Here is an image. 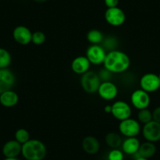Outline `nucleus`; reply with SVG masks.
I'll return each instance as SVG.
<instances>
[{
	"label": "nucleus",
	"mask_w": 160,
	"mask_h": 160,
	"mask_svg": "<svg viewBox=\"0 0 160 160\" xmlns=\"http://www.w3.org/2000/svg\"><path fill=\"white\" fill-rule=\"evenodd\" d=\"M104 68L112 74L123 73L130 66V58L124 52L118 50L108 51L104 61Z\"/></svg>",
	"instance_id": "1"
},
{
	"label": "nucleus",
	"mask_w": 160,
	"mask_h": 160,
	"mask_svg": "<svg viewBox=\"0 0 160 160\" xmlns=\"http://www.w3.org/2000/svg\"><path fill=\"white\" fill-rule=\"evenodd\" d=\"M47 152L45 144L39 140L30 139L22 144L21 155L27 160H43Z\"/></svg>",
	"instance_id": "2"
},
{
	"label": "nucleus",
	"mask_w": 160,
	"mask_h": 160,
	"mask_svg": "<svg viewBox=\"0 0 160 160\" xmlns=\"http://www.w3.org/2000/svg\"><path fill=\"white\" fill-rule=\"evenodd\" d=\"M101 83V79L98 76V74H97L96 72L88 71L81 75V80H80L81 87L82 90L89 94L97 93Z\"/></svg>",
	"instance_id": "3"
},
{
	"label": "nucleus",
	"mask_w": 160,
	"mask_h": 160,
	"mask_svg": "<svg viewBox=\"0 0 160 160\" xmlns=\"http://www.w3.org/2000/svg\"><path fill=\"white\" fill-rule=\"evenodd\" d=\"M118 130L125 138H134L141 131V123L137 119L130 117L120 121L118 124Z\"/></svg>",
	"instance_id": "4"
},
{
	"label": "nucleus",
	"mask_w": 160,
	"mask_h": 160,
	"mask_svg": "<svg viewBox=\"0 0 160 160\" xmlns=\"http://www.w3.org/2000/svg\"><path fill=\"white\" fill-rule=\"evenodd\" d=\"M104 19L109 25L112 27H119L125 23L127 17L123 10L119 7L108 8L104 13Z\"/></svg>",
	"instance_id": "5"
},
{
	"label": "nucleus",
	"mask_w": 160,
	"mask_h": 160,
	"mask_svg": "<svg viewBox=\"0 0 160 160\" xmlns=\"http://www.w3.org/2000/svg\"><path fill=\"white\" fill-rule=\"evenodd\" d=\"M111 114L115 119L118 121H122L131 117V106L124 101H116L112 104Z\"/></svg>",
	"instance_id": "6"
},
{
	"label": "nucleus",
	"mask_w": 160,
	"mask_h": 160,
	"mask_svg": "<svg viewBox=\"0 0 160 160\" xmlns=\"http://www.w3.org/2000/svg\"><path fill=\"white\" fill-rule=\"evenodd\" d=\"M106 55L107 52L102 45H90L86 51V57L93 65L104 64Z\"/></svg>",
	"instance_id": "7"
},
{
	"label": "nucleus",
	"mask_w": 160,
	"mask_h": 160,
	"mask_svg": "<svg viewBox=\"0 0 160 160\" xmlns=\"http://www.w3.org/2000/svg\"><path fill=\"white\" fill-rule=\"evenodd\" d=\"M140 87L147 93H153L160 88L158 75L155 73H146L140 79Z\"/></svg>",
	"instance_id": "8"
},
{
	"label": "nucleus",
	"mask_w": 160,
	"mask_h": 160,
	"mask_svg": "<svg viewBox=\"0 0 160 160\" xmlns=\"http://www.w3.org/2000/svg\"><path fill=\"white\" fill-rule=\"evenodd\" d=\"M130 101L132 105L139 111L148 108L151 103V98L148 93L141 89H138L131 93Z\"/></svg>",
	"instance_id": "9"
},
{
	"label": "nucleus",
	"mask_w": 160,
	"mask_h": 160,
	"mask_svg": "<svg viewBox=\"0 0 160 160\" xmlns=\"http://www.w3.org/2000/svg\"><path fill=\"white\" fill-rule=\"evenodd\" d=\"M142 134L146 141L155 143L160 141V123L154 120L144 124L142 128Z\"/></svg>",
	"instance_id": "10"
},
{
	"label": "nucleus",
	"mask_w": 160,
	"mask_h": 160,
	"mask_svg": "<svg viewBox=\"0 0 160 160\" xmlns=\"http://www.w3.org/2000/svg\"><path fill=\"white\" fill-rule=\"evenodd\" d=\"M97 93L104 101H112L118 96V90L117 86L112 81L101 82Z\"/></svg>",
	"instance_id": "11"
},
{
	"label": "nucleus",
	"mask_w": 160,
	"mask_h": 160,
	"mask_svg": "<svg viewBox=\"0 0 160 160\" xmlns=\"http://www.w3.org/2000/svg\"><path fill=\"white\" fill-rule=\"evenodd\" d=\"M16 82L14 73L9 68H0V94L12 90Z\"/></svg>",
	"instance_id": "12"
},
{
	"label": "nucleus",
	"mask_w": 160,
	"mask_h": 160,
	"mask_svg": "<svg viewBox=\"0 0 160 160\" xmlns=\"http://www.w3.org/2000/svg\"><path fill=\"white\" fill-rule=\"evenodd\" d=\"M32 31L26 26L18 25L13 31V39L17 43L20 45H28L32 42Z\"/></svg>",
	"instance_id": "13"
},
{
	"label": "nucleus",
	"mask_w": 160,
	"mask_h": 160,
	"mask_svg": "<svg viewBox=\"0 0 160 160\" xmlns=\"http://www.w3.org/2000/svg\"><path fill=\"white\" fill-rule=\"evenodd\" d=\"M91 64L86 56H78L74 58L71 64V68L77 75H83L90 71Z\"/></svg>",
	"instance_id": "14"
},
{
	"label": "nucleus",
	"mask_w": 160,
	"mask_h": 160,
	"mask_svg": "<svg viewBox=\"0 0 160 160\" xmlns=\"http://www.w3.org/2000/svg\"><path fill=\"white\" fill-rule=\"evenodd\" d=\"M22 144L16 140H10L6 142L2 147V152L6 158L9 157H18L21 154Z\"/></svg>",
	"instance_id": "15"
},
{
	"label": "nucleus",
	"mask_w": 160,
	"mask_h": 160,
	"mask_svg": "<svg viewBox=\"0 0 160 160\" xmlns=\"http://www.w3.org/2000/svg\"><path fill=\"white\" fill-rule=\"evenodd\" d=\"M82 148L84 152L89 155H95L101 148L99 141L93 136H87L82 141Z\"/></svg>",
	"instance_id": "16"
},
{
	"label": "nucleus",
	"mask_w": 160,
	"mask_h": 160,
	"mask_svg": "<svg viewBox=\"0 0 160 160\" xmlns=\"http://www.w3.org/2000/svg\"><path fill=\"white\" fill-rule=\"evenodd\" d=\"M141 142L137 137L134 138H126L124 141H122V151L124 154L129 155H133L139 150Z\"/></svg>",
	"instance_id": "17"
},
{
	"label": "nucleus",
	"mask_w": 160,
	"mask_h": 160,
	"mask_svg": "<svg viewBox=\"0 0 160 160\" xmlns=\"http://www.w3.org/2000/svg\"><path fill=\"white\" fill-rule=\"evenodd\" d=\"M19 96L13 90H7L0 94V104L5 108H13L18 104Z\"/></svg>",
	"instance_id": "18"
},
{
	"label": "nucleus",
	"mask_w": 160,
	"mask_h": 160,
	"mask_svg": "<svg viewBox=\"0 0 160 160\" xmlns=\"http://www.w3.org/2000/svg\"><path fill=\"white\" fill-rule=\"evenodd\" d=\"M156 152V146L154 143L145 141V142L141 144L139 150L135 155L136 158L138 157H143L145 158H150L153 156Z\"/></svg>",
	"instance_id": "19"
},
{
	"label": "nucleus",
	"mask_w": 160,
	"mask_h": 160,
	"mask_svg": "<svg viewBox=\"0 0 160 160\" xmlns=\"http://www.w3.org/2000/svg\"><path fill=\"white\" fill-rule=\"evenodd\" d=\"M104 141H105L106 144L112 149L119 148L122 143V137L115 132H110V133H107L105 138H104Z\"/></svg>",
	"instance_id": "20"
},
{
	"label": "nucleus",
	"mask_w": 160,
	"mask_h": 160,
	"mask_svg": "<svg viewBox=\"0 0 160 160\" xmlns=\"http://www.w3.org/2000/svg\"><path fill=\"white\" fill-rule=\"evenodd\" d=\"M87 39L91 45H101L104 39V35L98 29H91L87 32Z\"/></svg>",
	"instance_id": "21"
},
{
	"label": "nucleus",
	"mask_w": 160,
	"mask_h": 160,
	"mask_svg": "<svg viewBox=\"0 0 160 160\" xmlns=\"http://www.w3.org/2000/svg\"><path fill=\"white\" fill-rule=\"evenodd\" d=\"M11 62L12 57L10 52L0 47V68H8Z\"/></svg>",
	"instance_id": "22"
},
{
	"label": "nucleus",
	"mask_w": 160,
	"mask_h": 160,
	"mask_svg": "<svg viewBox=\"0 0 160 160\" xmlns=\"http://www.w3.org/2000/svg\"><path fill=\"white\" fill-rule=\"evenodd\" d=\"M14 138L17 141L21 144H24L31 139L30 133L26 129L20 128L16 130L14 133Z\"/></svg>",
	"instance_id": "23"
},
{
	"label": "nucleus",
	"mask_w": 160,
	"mask_h": 160,
	"mask_svg": "<svg viewBox=\"0 0 160 160\" xmlns=\"http://www.w3.org/2000/svg\"><path fill=\"white\" fill-rule=\"evenodd\" d=\"M152 119V112L149 109L145 108L138 111V121L140 123L146 124L151 122Z\"/></svg>",
	"instance_id": "24"
},
{
	"label": "nucleus",
	"mask_w": 160,
	"mask_h": 160,
	"mask_svg": "<svg viewBox=\"0 0 160 160\" xmlns=\"http://www.w3.org/2000/svg\"><path fill=\"white\" fill-rule=\"evenodd\" d=\"M46 39H47V37H46L45 33L42 31H36L35 32H32V42L34 45H42L46 42Z\"/></svg>",
	"instance_id": "25"
},
{
	"label": "nucleus",
	"mask_w": 160,
	"mask_h": 160,
	"mask_svg": "<svg viewBox=\"0 0 160 160\" xmlns=\"http://www.w3.org/2000/svg\"><path fill=\"white\" fill-rule=\"evenodd\" d=\"M103 45L102 47L105 49V50H116V47L118 45L117 43V41L115 38L113 37H108V38H104V41H103Z\"/></svg>",
	"instance_id": "26"
},
{
	"label": "nucleus",
	"mask_w": 160,
	"mask_h": 160,
	"mask_svg": "<svg viewBox=\"0 0 160 160\" xmlns=\"http://www.w3.org/2000/svg\"><path fill=\"white\" fill-rule=\"evenodd\" d=\"M124 153L122 150L116 148L112 149L108 155V160H123Z\"/></svg>",
	"instance_id": "27"
},
{
	"label": "nucleus",
	"mask_w": 160,
	"mask_h": 160,
	"mask_svg": "<svg viewBox=\"0 0 160 160\" xmlns=\"http://www.w3.org/2000/svg\"><path fill=\"white\" fill-rule=\"evenodd\" d=\"M98 76H99V78H100V79H101V82L111 81V78H112V73L104 68V69L101 70L100 73L98 74Z\"/></svg>",
	"instance_id": "28"
},
{
	"label": "nucleus",
	"mask_w": 160,
	"mask_h": 160,
	"mask_svg": "<svg viewBox=\"0 0 160 160\" xmlns=\"http://www.w3.org/2000/svg\"><path fill=\"white\" fill-rule=\"evenodd\" d=\"M152 119L160 123V106L155 108V110L152 112Z\"/></svg>",
	"instance_id": "29"
},
{
	"label": "nucleus",
	"mask_w": 160,
	"mask_h": 160,
	"mask_svg": "<svg viewBox=\"0 0 160 160\" xmlns=\"http://www.w3.org/2000/svg\"><path fill=\"white\" fill-rule=\"evenodd\" d=\"M119 0H104V4L108 8H113L118 7Z\"/></svg>",
	"instance_id": "30"
},
{
	"label": "nucleus",
	"mask_w": 160,
	"mask_h": 160,
	"mask_svg": "<svg viewBox=\"0 0 160 160\" xmlns=\"http://www.w3.org/2000/svg\"><path fill=\"white\" fill-rule=\"evenodd\" d=\"M104 110L105 112V113L111 114V112H112V105H106L104 107Z\"/></svg>",
	"instance_id": "31"
},
{
	"label": "nucleus",
	"mask_w": 160,
	"mask_h": 160,
	"mask_svg": "<svg viewBox=\"0 0 160 160\" xmlns=\"http://www.w3.org/2000/svg\"><path fill=\"white\" fill-rule=\"evenodd\" d=\"M4 160H20L18 157H9V158H5Z\"/></svg>",
	"instance_id": "32"
},
{
	"label": "nucleus",
	"mask_w": 160,
	"mask_h": 160,
	"mask_svg": "<svg viewBox=\"0 0 160 160\" xmlns=\"http://www.w3.org/2000/svg\"><path fill=\"white\" fill-rule=\"evenodd\" d=\"M34 2H38V3H43V2H47L48 0H33Z\"/></svg>",
	"instance_id": "33"
},
{
	"label": "nucleus",
	"mask_w": 160,
	"mask_h": 160,
	"mask_svg": "<svg viewBox=\"0 0 160 160\" xmlns=\"http://www.w3.org/2000/svg\"><path fill=\"white\" fill-rule=\"evenodd\" d=\"M135 160H148V158H143V157H138V158H137Z\"/></svg>",
	"instance_id": "34"
},
{
	"label": "nucleus",
	"mask_w": 160,
	"mask_h": 160,
	"mask_svg": "<svg viewBox=\"0 0 160 160\" xmlns=\"http://www.w3.org/2000/svg\"><path fill=\"white\" fill-rule=\"evenodd\" d=\"M158 78H159V80H160V74H159V75H158Z\"/></svg>",
	"instance_id": "35"
},
{
	"label": "nucleus",
	"mask_w": 160,
	"mask_h": 160,
	"mask_svg": "<svg viewBox=\"0 0 160 160\" xmlns=\"http://www.w3.org/2000/svg\"><path fill=\"white\" fill-rule=\"evenodd\" d=\"M25 160H27V159H25Z\"/></svg>",
	"instance_id": "36"
}]
</instances>
